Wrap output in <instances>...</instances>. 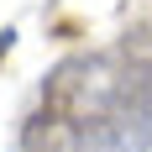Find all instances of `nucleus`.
Here are the masks:
<instances>
[{"instance_id": "1", "label": "nucleus", "mask_w": 152, "mask_h": 152, "mask_svg": "<svg viewBox=\"0 0 152 152\" xmlns=\"http://www.w3.org/2000/svg\"><path fill=\"white\" fill-rule=\"evenodd\" d=\"M152 58L131 47L74 53L47 68L42 115L21 126V152H147Z\"/></svg>"}, {"instance_id": "2", "label": "nucleus", "mask_w": 152, "mask_h": 152, "mask_svg": "<svg viewBox=\"0 0 152 152\" xmlns=\"http://www.w3.org/2000/svg\"><path fill=\"white\" fill-rule=\"evenodd\" d=\"M11 42H16V31L5 26V31H0V53H11Z\"/></svg>"}]
</instances>
